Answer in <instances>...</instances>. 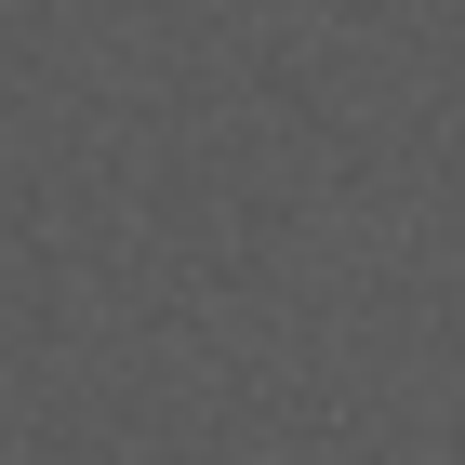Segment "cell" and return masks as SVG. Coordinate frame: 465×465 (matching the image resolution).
Listing matches in <instances>:
<instances>
[]
</instances>
